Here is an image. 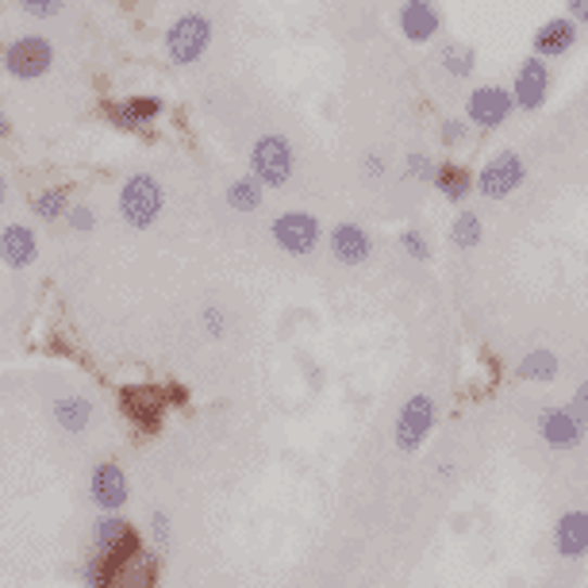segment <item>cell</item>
Masks as SVG:
<instances>
[{
    "label": "cell",
    "instance_id": "1",
    "mask_svg": "<svg viewBox=\"0 0 588 588\" xmlns=\"http://www.w3.org/2000/svg\"><path fill=\"white\" fill-rule=\"evenodd\" d=\"M116 208L131 231H151L166 212V186L154 174L139 169V174L124 177V186L116 193Z\"/></svg>",
    "mask_w": 588,
    "mask_h": 588
},
{
    "label": "cell",
    "instance_id": "2",
    "mask_svg": "<svg viewBox=\"0 0 588 588\" xmlns=\"http://www.w3.org/2000/svg\"><path fill=\"white\" fill-rule=\"evenodd\" d=\"M54 59H59V47L54 39L47 35H16L0 47V74L9 77V81H20V85H31L39 77H47L54 69Z\"/></svg>",
    "mask_w": 588,
    "mask_h": 588
},
{
    "label": "cell",
    "instance_id": "3",
    "mask_svg": "<svg viewBox=\"0 0 588 588\" xmlns=\"http://www.w3.org/2000/svg\"><path fill=\"white\" fill-rule=\"evenodd\" d=\"M212 39H216L212 16H204V12H181L177 20H169L166 35H162V51H166L169 66L189 69L212 51Z\"/></svg>",
    "mask_w": 588,
    "mask_h": 588
},
{
    "label": "cell",
    "instance_id": "4",
    "mask_svg": "<svg viewBox=\"0 0 588 588\" xmlns=\"http://www.w3.org/2000/svg\"><path fill=\"white\" fill-rule=\"evenodd\" d=\"M246 174L258 177L261 189H285L296 177V151L285 135L269 131L254 139L251 158H246Z\"/></svg>",
    "mask_w": 588,
    "mask_h": 588
},
{
    "label": "cell",
    "instance_id": "5",
    "mask_svg": "<svg viewBox=\"0 0 588 588\" xmlns=\"http://www.w3.org/2000/svg\"><path fill=\"white\" fill-rule=\"evenodd\" d=\"M269 239H273V246H278L281 254H289V258H308V254L320 251L323 243V223L311 212H281L273 223H269Z\"/></svg>",
    "mask_w": 588,
    "mask_h": 588
},
{
    "label": "cell",
    "instance_id": "6",
    "mask_svg": "<svg viewBox=\"0 0 588 588\" xmlns=\"http://www.w3.org/2000/svg\"><path fill=\"white\" fill-rule=\"evenodd\" d=\"M162 116H166V101L154 93H131L119 97V101H104V119L116 131L127 135H151Z\"/></svg>",
    "mask_w": 588,
    "mask_h": 588
},
{
    "label": "cell",
    "instance_id": "7",
    "mask_svg": "<svg viewBox=\"0 0 588 588\" xmlns=\"http://www.w3.org/2000/svg\"><path fill=\"white\" fill-rule=\"evenodd\" d=\"M527 177V162L515 151H496L493 158L481 166V174L473 177V193L485 201H508Z\"/></svg>",
    "mask_w": 588,
    "mask_h": 588
},
{
    "label": "cell",
    "instance_id": "8",
    "mask_svg": "<svg viewBox=\"0 0 588 588\" xmlns=\"http://www.w3.org/2000/svg\"><path fill=\"white\" fill-rule=\"evenodd\" d=\"M93 554L116 570L139 558V535L131 523L119 520V512H101V520L93 523Z\"/></svg>",
    "mask_w": 588,
    "mask_h": 588
},
{
    "label": "cell",
    "instance_id": "9",
    "mask_svg": "<svg viewBox=\"0 0 588 588\" xmlns=\"http://www.w3.org/2000/svg\"><path fill=\"white\" fill-rule=\"evenodd\" d=\"M435 400L423 393L408 396L400 408V416H396V431H393V443L400 455H416L423 443H427L431 427H435Z\"/></svg>",
    "mask_w": 588,
    "mask_h": 588
},
{
    "label": "cell",
    "instance_id": "10",
    "mask_svg": "<svg viewBox=\"0 0 588 588\" xmlns=\"http://www.w3.org/2000/svg\"><path fill=\"white\" fill-rule=\"evenodd\" d=\"M515 112L512 89L504 85H477L470 97H465V119H470L477 131H496L504 127Z\"/></svg>",
    "mask_w": 588,
    "mask_h": 588
},
{
    "label": "cell",
    "instance_id": "11",
    "mask_svg": "<svg viewBox=\"0 0 588 588\" xmlns=\"http://www.w3.org/2000/svg\"><path fill=\"white\" fill-rule=\"evenodd\" d=\"M547 97H550V66H547V59L531 54V59L520 62V69H515V77H512L515 112H538L547 104Z\"/></svg>",
    "mask_w": 588,
    "mask_h": 588
},
{
    "label": "cell",
    "instance_id": "12",
    "mask_svg": "<svg viewBox=\"0 0 588 588\" xmlns=\"http://www.w3.org/2000/svg\"><path fill=\"white\" fill-rule=\"evenodd\" d=\"M328 251L338 266L354 269V266H366V261L373 258V239L361 223H350V219H346V223H335V228L328 231Z\"/></svg>",
    "mask_w": 588,
    "mask_h": 588
},
{
    "label": "cell",
    "instance_id": "13",
    "mask_svg": "<svg viewBox=\"0 0 588 588\" xmlns=\"http://www.w3.org/2000/svg\"><path fill=\"white\" fill-rule=\"evenodd\" d=\"M0 261L16 273L31 269L39 261V235L31 223H4L0 228Z\"/></svg>",
    "mask_w": 588,
    "mask_h": 588
},
{
    "label": "cell",
    "instance_id": "14",
    "mask_svg": "<svg viewBox=\"0 0 588 588\" xmlns=\"http://www.w3.org/2000/svg\"><path fill=\"white\" fill-rule=\"evenodd\" d=\"M89 496H93V504L101 508V512H119V508L127 504V496H131L127 473L119 470L116 462H101L93 470V477H89Z\"/></svg>",
    "mask_w": 588,
    "mask_h": 588
},
{
    "label": "cell",
    "instance_id": "15",
    "mask_svg": "<svg viewBox=\"0 0 588 588\" xmlns=\"http://www.w3.org/2000/svg\"><path fill=\"white\" fill-rule=\"evenodd\" d=\"M580 39V24H573L570 16H554L547 20V24H538L535 39H531V47H535L538 59H562V54H570L573 47H577Z\"/></svg>",
    "mask_w": 588,
    "mask_h": 588
},
{
    "label": "cell",
    "instance_id": "16",
    "mask_svg": "<svg viewBox=\"0 0 588 588\" xmlns=\"http://www.w3.org/2000/svg\"><path fill=\"white\" fill-rule=\"evenodd\" d=\"M538 431H542L547 446H554V450H573V446H580V438H585V420L565 404V408H547Z\"/></svg>",
    "mask_w": 588,
    "mask_h": 588
},
{
    "label": "cell",
    "instance_id": "17",
    "mask_svg": "<svg viewBox=\"0 0 588 588\" xmlns=\"http://www.w3.org/2000/svg\"><path fill=\"white\" fill-rule=\"evenodd\" d=\"M400 35L408 42H431L438 35V27H443V16H438L435 0H427V4H400Z\"/></svg>",
    "mask_w": 588,
    "mask_h": 588
},
{
    "label": "cell",
    "instance_id": "18",
    "mask_svg": "<svg viewBox=\"0 0 588 588\" xmlns=\"http://www.w3.org/2000/svg\"><path fill=\"white\" fill-rule=\"evenodd\" d=\"M554 547L562 558L577 562L588 554V512H565L554 527Z\"/></svg>",
    "mask_w": 588,
    "mask_h": 588
},
{
    "label": "cell",
    "instance_id": "19",
    "mask_svg": "<svg viewBox=\"0 0 588 588\" xmlns=\"http://www.w3.org/2000/svg\"><path fill=\"white\" fill-rule=\"evenodd\" d=\"M431 186L446 196V204H465L473 196V174L462 162H438Z\"/></svg>",
    "mask_w": 588,
    "mask_h": 588
},
{
    "label": "cell",
    "instance_id": "20",
    "mask_svg": "<svg viewBox=\"0 0 588 588\" xmlns=\"http://www.w3.org/2000/svg\"><path fill=\"white\" fill-rule=\"evenodd\" d=\"M51 420H54V427L66 431V435H85L89 423H93V404L77 393L59 396V400L51 404Z\"/></svg>",
    "mask_w": 588,
    "mask_h": 588
},
{
    "label": "cell",
    "instance_id": "21",
    "mask_svg": "<svg viewBox=\"0 0 588 588\" xmlns=\"http://www.w3.org/2000/svg\"><path fill=\"white\" fill-rule=\"evenodd\" d=\"M69 204H74V189L47 186V189H39V193H31L27 208H31V216L39 219V223H62L66 212H69Z\"/></svg>",
    "mask_w": 588,
    "mask_h": 588
},
{
    "label": "cell",
    "instance_id": "22",
    "mask_svg": "<svg viewBox=\"0 0 588 588\" xmlns=\"http://www.w3.org/2000/svg\"><path fill=\"white\" fill-rule=\"evenodd\" d=\"M223 201H228V208L239 212V216H251V212H258L261 204H266V189H261V181H258V177H251V174L231 177Z\"/></svg>",
    "mask_w": 588,
    "mask_h": 588
},
{
    "label": "cell",
    "instance_id": "23",
    "mask_svg": "<svg viewBox=\"0 0 588 588\" xmlns=\"http://www.w3.org/2000/svg\"><path fill=\"white\" fill-rule=\"evenodd\" d=\"M446 239H450L455 251H477L485 243V219L473 208H462L455 216V223H450V231H446Z\"/></svg>",
    "mask_w": 588,
    "mask_h": 588
},
{
    "label": "cell",
    "instance_id": "24",
    "mask_svg": "<svg viewBox=\"0 0 588 588\" xmlns=\"http://www.w3.org/2000/svg\"><path fill=\"white\" fill-rule=\"evenodd\" d=\"M438 66L446 69V77H455V81H470L477 74V51L465 47V42H443Z\"/></svg>",
    "mask_w": 588,
    "mask_h": 588
},
{
    "label": "cell",
    "instance_id": "25",
    "mask_svg": "<svg viewBox=\"0 0 588 588\" xmlns=\"http://www.w3.org/2000/svg\"><path fill=\"white\" fill-rule=\"evenodd\" d=\"M515 373H520L523 381H554L558 378V358L550 350H531V354H523V361L515 366Z\"/></svg>",
    "mask_w": 588,
    "mask_h": 588
},
{
    "label": "cell",
    "instance_id": "26",
    "mask_svg": "<svg viewBox=\"0 0 588 588\" xmlns=\"http://www.w3.org/2000/svg\"><path fill=\"white\" fill-rule=\"evenodd\" d=\"M473 139V124L465 116H446L443 124H438V143L446 146V151H458V146H465Z\"/></svg>",
    "mask_w": 588,
    "mask_h": 588
},
{
    "label": "cell",
    "instance_id": "27",
    "mask_svg": "<svg viewBox=\"0 0 588 588\" xmlns=\"http://www.w3.org/2000/svg\"><path fill=\"white\" fill-rule=\"evenodd\" d=\"M201 331L212 338V343H219V338H228V331H231V316H228V308L223 304H204L201 308Z\"/></svg>",
    "mask_w": 588,
    "mask_h": 588
},
{
    "label": "cell",
    "instance_id": "28",
    "mask_svg": "<svg viewBox=\"0 0 588 588\" xmlns=\"http://www.w3.org/2000/svg\"><path fill=\"white\" fill-rule=\"evenodd\" d=\"M62 223H66L69 231H77V235H93L97 223H101V216H97L93 204L74 201V204H69V212H66V219H62Z\"/></svg>",
    "mask_w": 588,
    "mask_h": 588
},
{
    "label": "cell",
    "instance_id": "29",
    "mask_svg": "<svg viewBox=\"0 0 588 588\" xmlns=\"http://www.w3.org/2000/svg\"><path fill=\"white\" fill-rule=\"evenodd\" d=\"M438 162L431 158L427 151H412L404 158V181H420V186H431V177H435Z\"/></svg>",
    "mask_w": 588,
    "mask_h": 588
},
{
    "label": "cell",
    "instance_id": "30",
    "mask_svg": "<svg viewBox=\"0 0 588 588\" xmlns=\"http://www.w3.org/2000/svg\"><path fill=\"white\" fill-rule=\"evenodd\" d=\"M116 565H108L104 562V558H89V562H85V570H81V577H85V585L89 588H116Z\"/></svg>",
    "mask_w": 588,
    "mask_h": 588
},
{
    "label": "cell",
    "instance_id": "31",
    "mask_svg": "<svg viewBox=\"0 0 588 588\" xmlns=\"http://www.w3.org/2000/svg\"><path fill=\"white\" fill-rule=\"evenodd\" d=\"M358 169H361V181H366V186H385V181H388V158L381 151L361 154Z\"/></svg>",
    "mask_w": 588,
    "mask_h": 588
},
{
    "label": "cell",
    "instance_id": "32",
    "mask_svg": "<svg viewBox=\"0 0 588 588\" xmlns=\"http://www.w3.org/2000/svg\"><path fill=\"white\" fill-rule=\"evenodd\" d=\"M400 251L412 261H431V243L420 228H404L400 231Z\"/></svg>",
    "mask_w": 588,
    "mask_h": 588
},
{
    "label": "cell",
    "instance_id": "33",
    "mask_svg": "<svg viewBox=\"0 0 588 588\" xmlns=\"http://www.w3.org/2000/svg\"><path fill=\"white\" fill-rule=\"evenodd\" d=\"M66 9V0H20V12L27 20H51Z\"/></svg>",
    "mask_w": 588,
    "mask_h": 588
},
{
    "label": "cell",
    "instance_id": "34",
    "mask_svg": "<svg viewBox=\"0 0 588 588\" xmlns=\"http://www.w3.org/2000/svg\"><path fill=\"white\" fill-rule=\"evenodd\" d=\"M151 535L158 538V542H169V535H174V523H169L166 512H154L151 515Z\"/></svg>",
    "mask_w": 588,
    "mask_h": 588
},
{
    "label": "cell",
    "instance_id": "35",
    "mask_svg": "<svg viewBox=\"0 0 588 588\" xmlns=\"http://www.w3.org/2000/svg\"><path fill=\"white\" fill-rule=\"evenodd\" d=\"M565 16H570L573 24L588 27V0H565Z\"/></svg>",
    "mask_w": 588,
    "mask_h": 588
},
{
    "label": "cell",
    "instance_id": "36",
    "mask_svg": "<svg viewBox=\"0 0 588 588\" xmlns=\"http://www.w3.org/2000/svg\"><path fill=\"white\" fill-rule=\"evenodd\" d=\"M570 408L580 416V420L588 423V381H580V385H577V393H573V404H570Z\"/></svg>",
    "mask_w": 588,
    "mask_h": 588
},
{
    "label": "cell",
    "instance_id": "37",
    "mask_svg": "<svg viewBox=\"0 0 588 588\" xmlns=\"http://www.w3.org/2000/svg\"><path fill=\"white\" fill-rule=\"evenodd\" d=\"M9 135H12V116L4 108V101H0V139H9Z\"/></svg>",
    "mask_w": 588,
    "mask_h": 588
},
{
    "label": "cell",
    "instance_id": "38",
    "mask_svg": "<svg viewBox=\"0 0 588 588\" xmlns=\"http://www.w3.org/2000/svg\"><path fill=\"white\" fill-rule=\"evenodd\" d=\"M9 204V177H4V169H0V208Z\"/></svg>",
    "mask_w": 588,
    "mask_h": 588
},
{
    "label": "cell",
    "instance_id": "39",
    "mask_svg": "<svg viewBox=\"0 0 588 588\" xmlns=\"http://www.w3.org/2000/svg\"><path fill=\"white\" fill-rule=\"evenodd\" d=\"M404 4H427V0H404Z\"/></svg>",
    "mask_w": 588,
    "mask_h": 588
}]
</instances>
